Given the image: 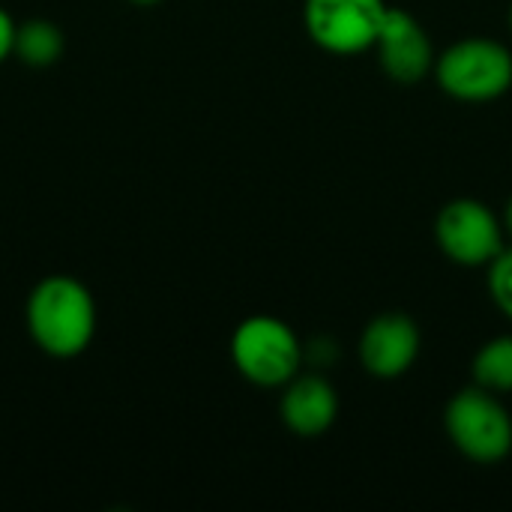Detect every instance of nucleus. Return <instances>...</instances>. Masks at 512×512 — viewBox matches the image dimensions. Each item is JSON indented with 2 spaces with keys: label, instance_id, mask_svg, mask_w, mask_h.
I'll return each mask as SVG.
<instances>
[{
  "label": "nucleus",
  "instance_id": "7",
  "mask_svg": "<svg viewBox=\"0 0 512 512\" xmlns=\"http://www.w3.org/2000/svg\"><path fill=\"white\" fill-rule=\"evenodd\" d=\"M372 48L378 51V63L384 75L405 87L420 84L426 75H432L435 57H438L426 27L408 9H399V6L387 9Z\"/></svg>",
  "mask_w": 512,
  "mask_h": 512
},
{
  "label": "nucleus",
  "instance_id": "2",
  "mask_svg": "<svg viewBox=\"0 0 512 512\" xmlns=\"http://www.w3.org/2000/svg\"><path fill=\"white\" fill-rule=\"evenodd\" d=\"M432 75L459 102H492L512 87V51L489 36H465L435 57Z\"/></svg>",
  "mask_w": 512,
  "mask_h": 512
},
{
  "label": "nucleus",
  "instance_id": "1",
  "mask_svg": "<svg viewBox=\"0 0 512 512\" xmlns=\"http://www.w3.org/2000/svg\"><path fill=\"white\" fill-rule=\"evenodd\" d=\"M27 333L39 351L57 360L78 357L96 336V300L72 276H45L27 297Z\"/></svg>",
  "mask_w": 512,
  "mask_h": 512
},
{
  "label": "nucleus",
  "instance_id": "3",
  "mask_svg": "<svg viewBox=\"0 0 512 512\" xmlns=\"http://www.w3.org/2000/svg\"><path fill=\"white\" fill-rule=\"evenodd\" d=\"M234 369L255 387H285L300 375L306 348L294 327L276 315H249L231 336Z\"/></svg>",
  "mask_w": 512,
  "mask_h": 512
},
{
  "label": "nucleus",
  "instance_id": "15",
  "mask_svg": "<svg viewBox=\"0 0 512 512\" xmlns=\"http://www.w3.org/2000/svg\"><path fill=\"white\" fill-rule=\"evenodd\" d=\"M132 3H138V6H153V3H159V0H132Z\"/></svg>",
  "mask_w": 512,
  "mask_h": 512
},
{
  "label": "nucleus",
  "instance_id": "12",
  "mask_svg": "<svg viewBox=\"0 0 512 512\" xmlns=\"http://www.w3.org/2000/svg\"><path fill=\"white\" fill-rule=\"evenodd\" d=\"M489 294L512 321V246H504V252L489 264Z\"/></svg>",
  "mask_w": 512,
  "mask_h": 512
},
{
  "label": "nucleus",
  "instance_id": "11",
  "mask_svg": "<svg viewBox=\"0 0 512 512\" xmlns=\"http://www.w3.org/2000/svg\"><path fill=\"white\" fill-rule=\"evenodd\" d=\"M474 384L492 393H512V333L489 339L474 357Z\"/></svg>",
  "mask_w": 512,
  "mask_h": 512
},
{
  "label": "nucleus",
  "instance_id": "4",
  "mask_svg": "<svg viewBox=\"0 0 512 512\" xmlns=\"http://www.w3.org/2000/svg\"><path fill=\"white\" fill-rule=\"evenodd\" d=\"M450 444L477 465H498L512 453V417L498 393L483 387L459 390L444 408Z\"/></svg>",
  "mask_w": 512,
  "mask_h": 512
},
{
  "label": "nucleus",
  "instance_id": "13",
  "mask_svg": "<svg viewBox=\"0 0 512 512\" xmlns=\"http://www.w3.org/2000/svg\"><path fill=\"white\" fill-rule=\"evenodd\" d=\"M15 30H18V24H15L12 15L0 6V63H3L6 57L15 54Z\"/></svg>",
  "mask_w": 512,
  "mask_h": 512
},
{
  "label": "nucleus",
  "instance_id": "9",
  "mask_svg": "<svg viewBox=\"0 0 512 512\" xmlns=\"http://www.w3.org/2000/svg\"><path fill=\"white\" fill-rule=\"evenodd\" d=\"M279 417L288 432L300 438L324 435L339 417V396L336 387L318 372H300L282 387Z\"/></svg>",
  "mask_w": 512,
  "mask_h": 512
},
{
  "label": "nucleus",
  "instance_id": "5",
  "mask_svg": "<svg viewBox=\"0 0 512 512\" xmlns=\"http://www.w3.org/2000/svg\"><path fill=\"white\" fill-rule=\"evenodd\" d=\"M438 249L462 267H489L507 246L501 216L477 198H453L435 219Z\"/></svg>",
  "mask_w": 512,
  "mask_h": 512
},
{
  "label": "nucleus",
  "instance_id": "14",
  "mask_svg": "<svg viewBox=\"0 0 512 512\" xmlns=\"http://www.w3.org/2000/svg\"><path fill=\"white\" fill-rule=\"evenodd\" d=\"M501 222H504V231H507V237L512 240V195L507 198V207H504V216H501Z\"/></svg>",
  "mask_w": 512,
  "mask_h": 512
},
{
  "label": "nucleus",
  "instance_id": "8",
  "mask_svg": "<svg viewBox=\"0 0 512 512\" xmlns=\"http://www.w3.org/2000/svg\"><path fill=\"white\" fill-rule=\"evenodd\" d=\"M423 348V333L420 324L405 315V312H384L366 324L357 342V357L360 366L384 381L402 378L411 372Z\"/></svg>",
  "mask_w": 512,
  "mask_h": 512
},
{
  "label": "nucleus",
  "instance_id": "10",
  "mask_svg": "<svg viewBox=\"0 0 512 512\" xmlns=\"http://www.w3.org/2000/svg\"><path fill=\"white\" fill-rule=\"evenodd\" d=\"M63 48H66L63 30L54 21L30 18V21L18 24V30H15V54L27 66L45 69L60 60Z\"/></svg>",
  "mask_w": 512,
  "mask_h": 512
},
{
  "label": "nucleus",
  "instance_id": "6",
  "mask_svg": "<svg viewBox=\"0 0 512 512\" xmlns=\"http://www.w3.org/2000/svg\"><path fill=\"white\" fill-rule=\"evenodd\" d=\"M387 9V0H306L303 24L318 48L351 57L375 45Z\"/></svg>",
  "mask_w": 512,
  "mask_h": 512
},
{
  "label": "nucleus",
  "instance_id": "16",
  "mask_svg": "<svg viewBox=\"0 0 512 512\" xmlns=\"http://www.w3.org/2000/svg\"><path fill=\"white\" fill-rule=\"evenodd\" d=\"M510 30H512V6H510Z\"/></svg>",
  "mask_w": 512,
  "mask_h": 512
}]
</instances>
